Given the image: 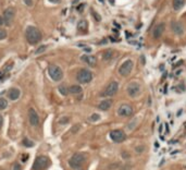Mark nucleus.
<instances>
[{"label": "nucleus", "mask_w": 186, "mask_h": 170, "mask_svg": "<svg viewBox=\"0 0 186 170\" xmlns=\"http://www.w3.org/2000/svg\"><path fill=\"white\" fill-rule=\"evenodd\" d=\"M2 126H4V118H2V116L0 115V130H1Z\"/></svg>", "instance_id": "f704fd0d"}, {"label": "nucleus", "mask_w": 186, "mask_h": 170, "mask_svg": "<svg viewBox=\"0 0 186 170\" xmlns=\"http://www.w3.org/2000/svg\"><path fill=\"white\" fill-rule=\"evenodd\" d=\"M25 37H26V40L29 42L31 45H36L37 43H39L40 40H41V33L40 31L37 27L35 26H27V29L25 31Z\"/></svg>", "instance_id": "f257e3e1"}, {"label": "nucleus", "mask_w": 186, "mask_h": 170, "mask_svg": "<svg viewBox=\"0 0 186 170\" xmlns=\"http://www.w3.org/2000/svg\"><path fill=\"white\" fill-rule=\"evenodd\" d=\"M165 131H167V133H169V126L168 124H165Z\"/></svg>", "instance_id": "ea45409f"}, {"label": "nucleus", "mask_w": 186, "mask_h": 170, "mask_svg": "<svg viewBox=\"0 0 186 170\" xmlns=\"http://www.w3.org/2000/svg\"><path fill=\"white\" fill-rule=\"evenodd\" d=\"M92 13H93V15H94V18L96 19V21L97 22H100L101 21V16L97 12H95V11H92Z\"/></svg>", "instance_id": "7c9ffc66"}, {"label": "nucleus", "mask_w": 186, "mask_h": 170, "mask_svg": "<svg viewBox=\"0 0 186 170\" xmlns=\"http://www.w3.org/2000/svg\"><path fill=\"white\" fill-rule=\"evenodd\" d=\"M23 156H24V157L22 158V160H23V161H25V160L29 159V155H23Z\"/></svg>", "instance_id": "4c0bfd02"}, {"label": "nucleus", "mask_w": 186, "mask_h": 170, "mask_svg": "<svg viewBox=\"0 0 186 170\" xmlns=\"http://www.w3.org/2000/svg\"><path fill=\"white\" fill-rule=\"evenodd\" d=\"M69 121H70V118H69V117H63V118H61L60 119L59 123H60V124H67Z\"/></svg>", "instance_id": "cd10ccee"}, {"label": "nucleus", "mask_w": 186, "mask_h": 170, "mask_svg": "<svg viewBox=\"0 0 186 170\" xmlns=\"http://www.w3.org/2000/svg\"><path fill=\"white\" fill-rule=\"evenodd\" d=\"M118 90H119V83L113 81V82L109 83V85L104 88V90L101 93L100 96H102V97H111V96H114L118 93Z\"/></svg>", "instance_id": "423d86ee"}, {"label": "nucleus", "mask_w": 186, "mask_h": 170, "mask_svg": "<svg viewBox=\"0 0 186 170\" xmlns=\"http://www.w3.org/2000/svg\"><path fill=\"white\" fill-rule=\"evenodd\" d=\"M81 60L83 62L87 63L88 65H90V67H95L97 63L96 58L94 56H92V55H83L82 57H81Z\"/></svg>", "instance_id": "2eb2a0df"}, {"label": "nucleus", "mask_w": 186, "mask_h": 170, "mask_svg": "<svg viewBox=\"0 0 186 170\" xmlns=\"http://www.w3.org/2000/svg\"><path fill=\"white\" fill-rule=\"evenodd\" d=\"M76 80L79 81L81 84L89 83L90 81L93 80V73L87 69H81L79 72H77Z\"/></svg>", "instance_id": "20e7f679"}, {"label": "nucleus", "mask_w": 186, "mask_h": 170, "mask_svg": "<svg viewBox=\"0 0 186 170\" xmlns=\"http://www.w3.org/2000/svg\"><path fill=\"white\" fill-rule=\"evenodd\" d=\"M110 138L115 143H121L126 140V134L123 130H112L110 132Z\"/></svg>", "instance_id": "6e6552de"}, {"label": "nucleus", "mask_w": 186, "mask_h": 170, "mask_svg": "<svg viewBox=\"0 0 186 170\" xmlns=\"http://www.w3.org/2000/svg\"><path fill=\"white\" fill-rule=\"evenodd\" d=\"M24 2H25V4H27V6H32L33 0H24Z\"/></svg>", "instance_id": "c9c22d12"}, {"label": "nucleus", "mask_w": 186, "mask_h": 170, "mask_svg": "<svg viewBox=\"0 0 186 170\" xmlns=\"http://www.w3.org/2000/svg\"><path fill=\"white\" fill-rule=\"evenodd\" d=\"M118 115L120 117H131L134 113V109L129 104H122L118 108Z\"/></svg>", "instance_id": "1a4fd4ad"}, {"label": "nucleus", "mask_w": 186, "mask_h": 170, "mask_svg": "<svg viewBox=\"0 0 186 170\" xmlns=\"http://www.w3.org/2000/svg\"><path fill=\"white\" fill-rule=\"evenodd\" d=\"M20 95H21V92L16 87H12V88H10V90H8V97H9L10 100H16V99H19Z\"/></svg>", "instance_id": "4468645a"}, {"label": "nucleus", "mask_w": 186, "mask_h": 170, "mask_svg": "<svg viewBox=\"0 0 186 170\" xmlns=\"http://www.w3.org/2000/svg\"><path fill=\"white\" fill-rule=\"evenodd\" d=\"M144 151H145V146H143V145H140V146H137V147H135V152L136 153H143Z\"/></svg>", "instance_id": "c756f323"}, {"label": "nucleus", "mask_w": 186, "mask_h": 170, "mask_svg": "<svg viewBox=\"0 0 186 170\" xmlns=\"http://www.w3.org/2000/svg\"><path fill=\"white\" fill-rule=\"evenodd\" d=\"M159 132H160V133L162 132V126H160V127H159Z\"/></svg>", "instance_id": "a19ab883"}, {"label": "nucleus", "mask_w": 186, "mask_h": 170, "mask_svg": "<svg viewBox=\"0 0 186 170\" xmlns=\"http://www.w3.org/2000/svg\"><path fill=\"white\" fill-rule=\"evenodd\" d=\"M87 26H88L87 22H86L85 20H82V21L79 22V24H77V29H79V31H83V32H85L86 29H87Z\"/></svg>", "instance_id": "412c9836"}, {"label": "nucleus", "mask_w": 186, "mask_h": 170, "mask_svg": "<svg viewBox=\"0 0 186 170\" xmlns=\"http://www.w3.org/2000/svg\"><path fill=\"white\" fill-rule=\"evenodd\" d=\"M58 90H59V93L61 95H63V96H67L69 94V88L65 85H60V86L58 87Z\"/></svg>", "instance_id": "4be33fe9"}, {"label": "nucleus", "mask_w": 186, "mask_h": 170, "mask_svg": "<svg viewBox=\"0 0 186 170\" xmlns=\"http://www.w3.org/2000/svg\"><path fill=\"white\" fill-rule=\"evenodd\" d=\"M14 15H15L14 9H12V8L6 9V11H4V16H2L4 23H6L7 25H10L11 23H12V21H13V19H14Z\"/></svg>", "instance_id": "9b49d317"}, {"label": "nucleus", "mask_w": 186, "mask_h": 170, "mask_svg": "<svg viewBox=\"0 0 186 170\" xmlns=\"http://www.w3.org/2000/svg\"><path fill=\"white\" fill-rule=\"evenodd\" d=\"M112 57H113V50H111V49H108V50H106L104 54H102V58H104V60H106V61L112 59Z\"/></svg>", "instance_id": "aec40b11"}, {"label": "nucleus", "mask_w": 186, "mask_h": 170, "mask_svg": "<svg viewBox=\"0 0 186 170\" xmlns=\"http://www.w3.org/2000/svg\"><path fill=\"white\" fill-rule=\"evenodd\" d=\"M4 18H2V16H0V26H1V25H4Z\"/></svg>", "instance_id": "e433bc0d"}, {"label": "nucleus", "mask_w": 186, "mask_h": 170, "mask_svg": "<svg viewBox=\"0 0 186 170\" xmlns=\"http://www.w3.org/2000/svg\"><path fill=\"white\" fill-rule=\"evenodd\" d=\"M136 123H137V120L136 119H134V120H132L131 122H129V124L127 126V128H129V131H132L134 128H135V126H136Z\"/></svg>", "instance_id": "a878e982"}, {"label": "nucleus", "mask_w": 186, "mask_h": 170, "mask_svg": "<svg viewBox=\"0 0 186 170\" xmlns=\"http://www.w3.org/2000/svg\"><path fill=\"white\" fill-rule=\"evenodd\" d=\"M6 37H7V32H6V29H0V40L4 39Z\"/></svg>", "instance_id": "bb28decb"}, {"label": "nucleus", "mask_w": 186, "mask_h": 170, "mask_svg": "<svg viewBox=\"0 0 186 170\" xmlns=\"http://www.w3.org/2000/svg\"><path fill=\"white\" fill-rule=\"evenodd\" d=\"M13 170H22L21 165H19V164H15V166H14V168H13Z\"/></svg>", "instance_id": "473e14b6"}, {"label": "nucleus", "mask_w": 186, "mask_h": 170, "mask_svg": "<svg viewBox=\"0 0 186 170\" xmlns=\"http://www.w3.org/2000/svg\"><path fill=\"white\" fill-rule=\"evenodd\" d=\"M133 67H134V62L132 60H126L121 65V67L119 68V73L121 74L122 76H127L129 73L132 72Z\"/></svg>", "instance_id": "0eeeda50"}, {"label": "nucleus", "mask_w": 186, "mask_h": 170, "mask_svg": "<svg viewBox=\"0 0 186 170\" xmlns=\"http://www.w3.org/2000/svg\"><path fill=\"white\" fill-rule=\"evenodd\" d=\"M140 84L135 83V82L131 83L129 86H127V88H126V92H127L129 97H135V96H137V95L140 94Z\"/></svg>", "instance_id": "f8f14e48"}, {"label": "nucleus", "mask_w": 186, "mask_h": 170, "mask_svg": "<svg viewBox=\"0 0 186 170\" xmlns=\"http://www.w3.org/2000/svg\"><path fill=\"white\" fill-rule=\"evenodd\" d=\"M29 121L33 127H37L39 124V116L34 108L29 109Z\"/></svg>", "instance_id": "9d476101"}, {"label": "nucleus", "mask_w": 186, "mask_h": 170, "mask_svg": "<svg viewBox=\"0 0 186 170\" xmlns=\"http://www.w3.org/2000/svg\"><path fill=\"white\" fill-rule=\"evenodd\" d=\"M155 146H156V147H159V144H158L157 142H156V143H155Z\"/></svg>", "instance_id": "37998d69"}, {"label": "nucleus", "mask_w": 186, "mask_h": 170, "mask_svg": "<svg viewBox=\"0 0 186 170\" xmlns=\"http://www.w3.org/2000/svg\"><path fill=\"white\" fill-rule=\"evenodd\" d=\"M47 46H40L37 50H35V55H38V54H41V52H44V51L46 50Z\"/></svg>", "instance_id": "c85d7f7f"}, {"label": "nucleus", "mask_w": 186, "mask_h": 170, "mask_svg": "<svg viewBox=\"0 0 186 170\" xmlns=\"http://www.w3.org/2000/svg\"><path fill=\"white\" fill-rule=\"evenodd\" d=\"M8 107V101L4 98H0V110H4Z\"/></svg>", "instance_id": "b1692460"}, {"label": "nucleus", "mask_w": 186, "mask_h": 170, "mask_svg": "<svg viewBox=\"0 0 186 170\" xmlns=\"http://www.w3.org/2000/svg\"><path fill=\"white\" fill-rule=\"evenodd\" d=\"M79 130V124H75L74 127L72 128V133H76V132H77Z\"/></svg>", "instance_id": "2f4dec72"}, {"label": "nucleus", "mask_w": 186, "mask_h": 170, "mask_svg": "<svg viewBox=\"0 0 186 170\" xmlns=\"http://www.w3.org/2000/svg\"><path fill=\"white\" fill-rule=\"evenodd\" d=\"M172 31L175 33L176 35H182L184 33V26L181 22H173L172 23Z\"/></svg>", "instance_id": "dca6fc26"}, {"label": "nucleus", "mask_w": 186, "mask_h": 170, "mask_svg": "<svg viewBox=\"0 0 186 170\" xmlns=\"http://www.w3.org/2000/svg\"><path fill=\"white\" fill-rule=\"evenodd\" d=\"M181 113H182V110H180V111L177 112V116H181Z\"/></svg>", "instance_id": "79ce46f5"}, {"label": "nucleus", "mask_w": 186, "mask_h": 170, "mask_svg": "<svg viewBox=\"0 0 186 170\" xmlns=\"http://www.w3.org/2000/svg\"><path fill=\"white\" fill-rule=\"evenodd\" d=\"M172 4H173L174 10H180V9H182V8L184 7L185 0H173V1H172Z\"/></svg>", "instance_id": "a211bd4d"}, {"label": "nucleus", "mask_w": 186, "mask_h": 170, "mask_svg": "<svg viewBox=\"0 0 186 170\" xmlns=\"http://www.w3.org/2000/svg\"><path fill=\"white\" fill-rule=\"evenodd\" d=\"M99 119H100V115H98V113H93V115L89 117V120L92 122H96V121H98Z\"/></svg>", "instance_id": "393cba45"}, {"label": "nucleus", "mask_w": 186, "mask_h": 170, "mask_svg": "<svg viewBox=\"0 0 186 170\" xmlns=\"http://www.w3.org/2000/svg\"><path fill=\"white\" fill-rule=\"evenodd\" d=\"M69 93H71V94H79V93H82V87L79 85H72L69 88Z\"/></svg>", "instance_id": "6ab92c4d"}, {"label": "nucleus", "mask_w": 186, "mask_h": 170, "mask_svg": "<svg viewBox=\"0 0 186 170\" xmlns=\"http://www.w3.org/2000/svg\"><path fill=\"white\" fill-rule=\"evenodd\" d=\"M165 23H160V24H158V25L155 26L154 31H152V36H154V38H156V39L160 38L161 35H162L163 32H165Z\"/></svg>", "instance_id": "ddd939ff"}, {"label": "nucleus", "mask_w": 186, "mask_h": 170, "mask_svg": "<svg viewBox=\"0 0 186 170\" xmlns=\"http://www.w3.org/2000/svg\"><path fill=\"white\" fill-rule=\"evenodd\" d=\"M111 106H112V100L111 99H104L98 105V108L100 110H108V109H110Z\"/></svg>", "instance_id": "f3484780"}, {"label": "nucleus", "mask_w": 186, "mask_h": 170, "mask_svg": "<svg viewBox=\"0 0 186 170\" xmlns=\"http://www.w3.org/2000/svg\"><path fill=\"white\" fill-rule=\"evenodd\" d=\"M84 161H85V156L83 154H74L71 157V159L69 160V165L73 169H79L83 166Z\"/></svg>", "instance_id": "39448f33"}, {"label": "nucleus", "mask_w": 186, "mask_h": 170, "mask_svg": "<svg viewBox=\"0 0 186 170\" xmlns=\"http://www.w3.org/2000/svg\"><path fill=\"white\" fill-rule=\"evenodd\" d=\"M48 74L51 77V80L56 81V82H59V81H61L63 79V71H62V69H61L60 67H58L56 65H49Z\"/></svg>", "instance_id": "7ed1b4c3"}, {"label": "nucleus", "mask_w": 186, "mask_h": 170, "mask_svg": "<svg viewBox=\"0 0 186 170\" xmlns=\"http://www.w3.org/2000/svg\"><path fill=\"white\" fill-rule=\"evenodd\" d=\"M122 155H123V158H129V153H125V152H123L122 153Z\"/></svg>", "instance_id": "72a5a7b5"}, {"label": "nucleus", "mask_w": 186, "mask_h": 170, "mask_svg": "<svg viewBox=\"0 0 186 170\" xmlns=\"http://www.w3.org/2000/svg\"><path fill=\"white\" fill-rule=\"evenodd\" d=\"M50 2H52V4H59L60 2V0H49Z\"/></svg>", "instance_id": "58836bf2"}, {"label": "nucleus", "mask_w": 186, "mask_h": 170, "mask_svg": "<svg viewBox=\"0 0 186 170\" xmlns=\"http://www.w3.org/2000/svg\"><path fill=\"white\" fill-rule=\"evenodd\" d=\"M50 165V160L47 156L40 155L36 157L34 165H33V169L34 170H45L47 169Z\"/></svg>", "instance_id": "f03ea898"}, {"label": "nucleus", "mask_w": 186, "mask_h": 170, "mask_svg": "<svg viewBox=\"0 0 186 170\" xmlns=\"http://www.w3.org/2000/svg\"><path fill=\"white\" fill-rule=\"evenodd\" d=\"M22 144L24 145V146H26V147H33L34 146V142L31 141L29 138H24L23 142H22Z\"/></svg>", "instance_id": "5701e85b"}]
</instances>
